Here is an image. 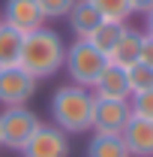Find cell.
Wrapping results in <instances>:
<instances>
[{"label": "cell", "instance_id": "18", "mask_svg": "<svg viewBox=\"0 0 153 157\" xmlns=\"http://www.w3.org/2000/svg\"><path fill=\"white\" fill-rule=\"evenodd\" d=\"M129 109H132L135 118L153 121V88L150 91H141V94H132V97H129Z\"/></svg>", "mask_w": 153, "mask_h": 157}, {"label": "cell", "instance_id": "10", "mask_svg": "<svg viewBox=\"0 0 153 157\" xmlns=\"http://www.w3.org/2000/svg\"><path fill=\"white\" fill-rule=\"evenodd\" d=\"M90 91H93V97H99V100H129L132 97L126 70L117 67V63H111V60L105 63V70L99 73V78H96V85Z\"/></svg>", "mask_w": 153, "mask_h": 157}, {"label": "cell", "instance_id": "3", "mask_svg": "<svg viewBox=\"0 0 153 157\" xmlns=\"http://www.w3.org/2000/svg\"><path fill=\"white\" fill-rule=\"evenodd\" d=\"M108 58L96 48L90 39H75L72 45H66V73L72 78V85H81V88H93L99 73L105 70Z\"/></svg>", "mask_w": 153, "mask_h": 157}, {"label": "cell", "instance_id": "21", "mask_svg": "<svg viewBox=\"0 0 153 157\" xmlns=\"http://www.w3.org/2000/svg\"><path fill=\"white\" fill-rule=\"evenodd\" d=\"M129 9L132 12H141V15H147L153 9V0H129Z\"/></svg>", "mask_w": 153, "mask_h": 157}, {"label": "cell", "instance_id": "9", "mask_svg": "<svg viewBox=\"0 0 153 157\" xmlns=\"http://www.w3.org/2000/svg\"><path fill=\"white\" fill-rule=\"evenodd\" d=\"M120 136H123L129 157H153V121L132 115L126 121V127L120 130Z\"/></svg>", "mask_w": 153, "mask_h": 157}, {"label": "cell", "instance_id": "15", "mask_svg": "<svg viewBox=\"0 0 153 157\" xmlns=\"http://www.w3.org/2000/svg\"><path fill=\"white\" fill-rule=\"evenodd\" d=\"M21 39H24V33L12 30L9 24L0 21V67H6V63H18Z\"/></svg>", "mask_w": 153, "mask_h": 157}, {"label": "cell", "instance_id": "7", "mask_svg": "<svg viewBox=\"0 0 153 157\" xmlns=\"http://www.w3.org/2000/svg\"><path fill=\"white\" fill-rule=\"evenodd\" d=\"M129 118H132L129 100H99V97H93V121H90V127L96 133H120Z\"/></svg>", "mask_w": 153, "mask_h": 157}, {"label": "cell", "instance_id": "2", "mask_svg": "<svg viewBox=\"0 0 153 157\" xmlns=\"http://www.w3.org/2000/svg\"><path fill=\"white\" fill-rule=\"evenodd\" d=\"M51 121L63 133H84L93 121V91L81 85H63L51 97Z\"/></svg>", "mask_w": 153, "mask_h": 157}, {"label": "cell", "instance_id": "1", "mask_svg": "<svg viewBox=\"0 0 153 157\" xmlns=\"http://www.w3.org/2000/svg\"><path fill=\"white\" fill-rule=\"evenodd\" d=\"M66 60V42L60 39L57 30H48V27H39V30H30L21 39V55L18 63L36 78H51L54 73H60Z\"/></svg>", "mask_w": 153, "mask_h": 157}, {"label": "cell", "instance_id": "19", "mask_svg": "<svg viewBox=\"0 0 153 157\" xmlns=\"http://www.w3.org/2000/svg\"><path fill=\"white\" fill-rule=\"evenodd\" d=\"M72 3L75 0H39L45 18H66V12L72 9Z\"/></svg>", "mask_w": 153, "mask_h": 157}, {"label": "cell", "instance_id": "6", "mask_svg": "<svg viewBox=\"0 0 153 157\" xmlns=\"http://www.w3.org/2000/svg\"><path fill=\"white\" fill-rule=\"evenodd\" d=\"M3 24H9L12 30L18 33H30V30H39L45 27V12L39 6V0H6L3 3V15H0Z\"/></svg>", "mask_w": 153, "mask_h": 157}, {"label": "cell", "instance_id": "11", "mask_svg": "<svg viewBox=\"0 0 153 157\" xmlns=\"http://www.w3.org/2000/svg\"><path fill=\"white\" fill-rule=\"evenodd\" d=\"M66 18H69V27H72V33H75L78 39H87L96 27L105 21L99 12H96V6L90 3V0H75L72 9L66 12Z\"/></svg>", "mask_w": 153, "mask_h": 157}, {"label": "cell", "instance_id": "5", "mask_svg": "<svg viewBox=\"0 0 153 157\" xmlns=\"http://www.w3.org/2000/svg\"><path fill=\"white\" fill-rule=\"evenodd\" d=\"M33 94H36V78L30 76L21 63L0 67V103H3V109L27 106Z\"/></svg>", "mask_w": 153, "mask_h": 157}, {"label": "cell", "instance_id": "12", "mask_svg": "<svg viewBox=\"0 0 153 157\" xmlns=\"http://www.w3.org/2000/svg\"><path fill=\"white\" fill-rule=\"evenodd\" d=\"M138 55H141V30H132V27H126V33L120 36V42L111 48L108 60L126 70V67H132L135 60H138Z\"/></svg>", "mask_w": 153, "mask_h": 157}, {"label": "cell", "instance_id": "4", "mask_svg": "<svg viewBox=\"0 0 153 157\" xmlns=\"http://www.w3.org/2000/svg\"><path fill=\"white\" fill-rule=\"evenodd\" d=\"M39 127L42 121L36 118V112H30L27 106H9L0 112V145L21 151Z\"/></svg>", "mask_w": 153, "mask_h": 157}, {"label": "cell", "instance_id": "17", "mask_svg": "<svg viewBox=\"0 0 153 157\" xmlns=\"http://www.w3.org/2000/svg\"><path fill=\"white\" fill-rule=\"evenodd\" d=\"M96 6V12L102 15L105 21H126L132 15V9H129V0H90Z\"/></svg>", "mask_w": 153, "mask_h": 157}, {"label": "cell", "instance_id": "16", "mask_svg": "<svg viewBox=\"0 0 153 157\" xmlns=\"http://www.w3.org/2000/svg\"><path fill=\"white\" fill-rule=\"evenodd\" d=\"M126 78H129V91H132V94L150 91V88H153V67L135 60L132 67H126Z\"/></svg>", "mask_w": 153, "mask_h": 157}, {"label": "cell", "instance_id": "22", "mask_svg": "<svg viewBox=\"0 0 153 157\" xmlns=\"http://www.w3.org/2000/svg\"><path fill=\"white\" fill-rule=\"evenodd\" d=\"M144 33H150V36H153V9L144 15Z\"/></svg>", "mask_w": 153, "mask_h": 157}, {"label": "cell", "instance_id": "14", "mask_svg": "<svg viewBox=\"0 0 153 157\" xmlns=\"http://www.w3.org/2000/svg\"><path fill=\"white\" fill-rule=\"evenodd\" d=\"M123 33H126V21H102V24H99V27H96L87 39L93 42V45L105 55V58H108V55H111V48L120 42V36H123Z\"/></svg>", "mask_w": 153, "mask_h": 157}, {"label": "cell", "instance_id": "20", "mask_svg": "<svg viewBox=\"0 0 153 157\" xmlns=\"http://www.w3.org/2000/svg\"><path fill=\"white\" fill-rule=\"evenodd\" d=\"M138 60L153 67V36L150 33H141V55H138Z\"/></svg>", "mask_w": 153, "mask_h": 157}, {"label": "cell", "instance_id": "8", "mask_svg": "<svg viewBox=\"0 0 153 157\" xmlns=\"http://www.w3.org/2000/svg\"><path fill=\"white\" fill-rule=\"evenodd\" d=\"M24 157H69V136L60 127H39L30 142L21 148Z\"/></svg>", "mask_w": 153, "mask_h": 157}, {"label": "cell", "instance_id": "13", "mask_svg": "<svg viewBox=\"0 0 153 157\" xmlns=\"http://www.w3.org/2000/svg\"><path fill=\"white\" fill-rule=\"evenodd\" d=\"M87 157H129L120 133H93L87 142Z\"/></svg>", "mask_w": 153, "mask_h": 157}]
</instances>
